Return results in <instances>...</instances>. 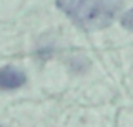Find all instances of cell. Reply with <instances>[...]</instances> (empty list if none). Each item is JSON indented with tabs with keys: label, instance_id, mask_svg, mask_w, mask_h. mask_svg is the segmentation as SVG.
<instances>
[{
	"label": "cell",
	"instance_id": "6da1fadb",
	"mask_svg": "<svg viewBox=\"0 0 133 127\" xmlns=\"http://www.w3.org/2000/svg\"><path fill=\"white\" fill-rule=\"evenodd\" d=\"M57 6L84 29L108 27L120 9V0H57Z\"/></svg>",
	"mask_w": 133,
	"mask_h": 127
},
{
	"label": "cell",
	"instance_id": "7a4b0ae2",
	"mask_svg": "<svg viewBox=\"0 0 133 127\" xmlns=\"http://www.w3.org/2000/svg\"><path fill=\"white\" fill-rule=\"evenodd\" d=\"M26 73L17 69V67H11V65H6L0 69V89L2 91H9V89H18L20 85L26 84Z\"/></svg>",
	"mask_w": 133,
	"mask_h": 127
},
{
	"label": "cell",
	"instance_id": "3957f363",
	"mask_svg": "<svg viewBox=\"0 0 133 127\" xmlns=\"http://www.w3.org/2000/svg\"><path fill=\"white\" fill-rule=\"evenodd\" d=\"M120 24H122V27H126L128 31H133V8L122 15V18H120Z\"/></svg>",
	"mask_w": 133,
	"mask_h": 127
}]
</instances>
